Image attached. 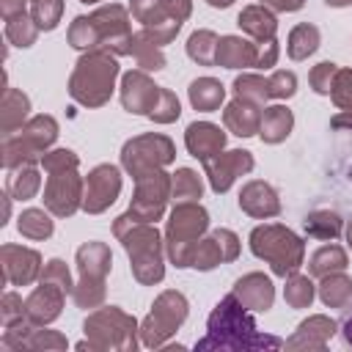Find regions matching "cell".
<instances>
[{
    "label": "cell",
    "instance_id": "1",
    "mask_svg": "<svg viewBox=\"0 0 352 352\" xmlns=\"http://www.w3.org/2000/svg\"><path fill=\"white\" fill-rule=\"evenodd\" d=\"M190 99L195 107L201 110H212L220 99H223V85L214 82V80H195L190 85Z\"/></svg>",
    "mask_w": 352,
    "mask_h": 352
}]
</instances>
